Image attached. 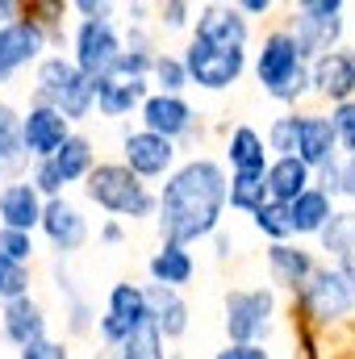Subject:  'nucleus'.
Masks as SVG:
<instances>
[{
  "mask_svg": "<svg viewBox=\"0 0 355 359\" xmlns=\"http://www.w3.org/2000/svg\"><path fill=\"white\" fill-rule=\"evenodd\" d=\"M147 96H151L147 80H113V76H100V80H96V109H100L105 117H126V113H134Z\"/></svg>",
  "mask_w": 355,
  "mask_h": 359,
  "instance_id": "b1692460",
  "label": "nucleus"
},
{
  "mask_svg": "<svg viewBox=\"0 0 355 359\" xmlns=\"http://www.w3.org/2000/svg\"><path fill=\"white\" fill-rule=\"evenodd\" d=\"M343 192H347V196L355 201V155L347 159V163H343Z\"/></svg>",
  "mask_w": 355,
  "mask_h": 359,
  "instance_id": "09e8293b",
  "label": "nucleus"
},
{
  "mask_svg": "<svg viewBox=\"0 0 355 359\" xmlns=\"http://www.w3.org/2000/svg\"><path fill=\"white\" fill-rule=\"evenodd\" d=\"M0 255L8 259V264H29L34 259V238L29 234H21V230H4L0 226Z\"/></svg>",
  "mask_w": 355,
  "mask_h": 359,
  "instance_id": "ea45409f",
  "label": "nucleus"
},
{
  "mask_svg": "<svg viewBox=\"0 0 355 359\" xmlns=\"http://www.w3.org/2000/svg\"><path fill=\"white\" fill-rule=\"evenodd\" d=\"M255 76H260L267 96L280 100V104H288L301 92H309V63L297 55L288 29H272L264 38V50L255 59Z\"/></svg>",
  "mask_w": 355,
  "mask_h": 359,
  "instance_id": "7ed1b4c3",
  "label": "nucleus"
},
{
  "mask_svg": "<svg viewBox=\"0 0 355 359\" xmlns=\"http://www.w3.org/2000/svg\"><path fill=\"white\" fill-rule=\"evenodd\" d=\"M226 159H230V168H234V172H267L264 138H260L251 126H239V130H230Z\"/></svg>",
  "mask_w": 355,
  "mask_h": 359,
  "instance_id": "bb28decb",
  "label": "nucleus"
},
{
  "mask_svg": "<svg viewBox=\"0 0 355 359\" xmlns=\"http://www.w3.org/2000/svg\"><path fill=\"white\" fill-rule=\"evenodd\" d=\"M21 359H72V355H67V347H63V343H55V339H42V343H29V347H21Z\"/></svg>",
  "mask_w": 355,
  "mask_h": 359,
  "instance_id": "37998d69",
  "label": "nucleus"
},
{
  "mask_svg": "<svg viewBox=\"0 0 355 359\" xmlns=\"http://www.w3.org/2000/svg\"><path fill=\"white\" fill-rule=\"evenodd\" d=\"M0 297H4V301L29 297V268H21V264H8L4 255H0Z\"/></svg>",
  "mask_w": 355,
  "mask_h": 359,
  "instance_id": "58836bf2",
  "label": "nucleus"
},
{
  "mask_svg": "<svg viewBox=\"0 0 355 359\" xmlns=\"http://www.w3.org/2000/svg\"><path fill=\"white\" fill-rule=\"evenodd\" d=\"M309 180H314V172H309L301 159H272L267 172H264L267 201H276V205H293L305 188H314Z\"/></svg>",
  "mask_w": 355,
  "mask_h": 359,
  "instance_id": "4be33fe9",
  "label": "nucleus"
},
{
  "mask_svg": "<svg viewBox=\"0 0 355 359\" xmlns=\"http://www.w3.org/2000/svg\"><path fill=\"white\" fill-rule=\"evenodd\" d=\"M138 326H147V297H142V288H138L134 280H117V284L109 288V309H105V318L96 322V330H100L105 347L117 351Z\"/></svg>",
  "mask_w": 355,
  "mask_h": 359,
  "instance_id": "6e6552de",
  "label": "nucleus"
},
{
  "mask_svg": "<svg viewBox=\"0 0 355 359\" xmlns=\"http://www.w3.org/2000/svg\"><path fill=\"white\" fill-rule=\"evenodd\" d=\"M42 234H46V243L59 251V255H72V251H80L84 243H88V222H84V213L72 205V201H63V196H55V201H46L42 205Z\"/></svg>",
  "mask_w": 355,
  "mask_h": 359,
  "instance_id": "4468645a",
  "label": "nucleus"
},
{
  "mask_svg": "<svg viewBox=\"0 0 355 359\" xmlns=\"http://www.w3.org/2000/svg\"><path fill=\"white\" fill-rule=\"evenodd\" d=\"M76 63L72 59H63V55H46V59H38V76H34V104H46V109H55L59 100H63V92L76 84Z\"/></svg>",
  "mask_w": 355,
  "mask_h": 359,
  "instance_id": "412c9836",
  "label": "nucleus"
},
{
  "mask_svg": "<svg viewBox=\"0 0 355 359\" xmlns=\"http://www.w3.org/2000/svg\"><path fill=\"white\" fill-rule=\"evenodd\" d=\"M142 297H147V322L159 330V339H184V330H188V301L176 288L147 284Z\"/></svg>",
  "mask_w": 355,
  "mask_h": 359,
  "instance_id": "a211bd4d",
  "label": "nucleus"
},
{
  "mask_svg": "<svg viewBox=\"0 0 355 359\" xmlns=\"http://www.w3.org/2000/svg\"><path fill=\"white\" fill-rule=\"evenodd\" d=\"M117 55H121V38H117V25L109 17L80 21V29H76V59H72L80 76H88V80L109 76V67L117 63Z\"/></svg>",
  "mask_w": 355,
  "mask_h": 359,
  "instance_id": "1a4fd4ad",
  "label": "nucleus"
},
{
  "mask_svg": "<svg viewBox=\"0 0 355 359\" xmlns=\"http://www.w3.org/2000/svg\"><path fill=\"white\" fill-rule=\"evenodd\" d=\"M318 238H322V251L335 255V264L347 259V255H355V213L351 209H335Z\"/></svg>",
  "mask_w": 355,
  "mask_h": 359,
  "instance_id": "7c9ffc66",
  "label": "nucleus"
},
{
  "mask_svg": "<svg viewBox=\"0 0 355 359\" xmlns=\"http://www.w3.org/2000/svg\"><path fill=\"white\" fill-rule=\"evenodd\" d=\"M76 13H84V21H100V17L113 13V4H105V0H76Z\"/></svg>",
  "mask_w": 355,
  "mask_h": 359,
  "instance_id": "de8ad7c7",
  "label": "nucleus"
},
{
  "mask_svg": "<svg viewBox=\"0 0 355 359\" xmlns=\"http://www.w3.org/2000/svg\"><path fill=\"white\" fill-rule=\"evenodd\" d=\"M17 13H21V4H17V0H0V25L17 21Z\"/></svg>",
  "mask_w": 355,
  "mask_h": 359,
  "instance_id": "3c124183",
  "label": "nucleus"
},
{
  "mask_svg": "<svg viewBox=\"0 0 355 359\" xmlns=\"http://www.w3.org/2000/svg\"><path fill=\"white\" fill-rule=\"evenodd\" d=\"M318 172H322V188H318V192H326V196L343 192V159H330V163L318 168Z\"/></svg>",
  "mask_w": 355,
  "mask_h": 359,
  "instance_id": "a18cd8bd",
  "label": "nucleus"
},
{
  "mask_svg": "<svg viewBox=\"0 0 355 359\" xmlns=\"http://www.w3.org/2000/svg\"><path fill=\"white\" fill-rule=\"evenodd\" d=\"M267 268H272V276H276V284L301 292L318 264H314L309 251H301V247H293V243H272V247H267Z\"/></svg>",
  "mask_w": 355,
  "mask_h": 359,
  "instance_id": "5701e85b",
  "label": "nucleus"
},
{
  "mask_svg": "<svg viewBox=\"0 0 355 359\" xmlns=\"http://www.w3.org/2000/svg\"><path fill=\"white\" fill-rule=\"evenodd\" d=\"M217 359H272L260 343H230L226 351H217Z\"/></svg>",
  "mask_w": 355,
  "mask_h": 359,
  "instance_id": "49530a36",
  "label": "nucleus"
},
{
  "mask_svg": "<svg viewBox=\"0 0 355 359\" xmlns=\"http://www.w3.org/2000/svg\"><path fill=\"white\" fill-rule=\"evenodd\" d=\"M55 172L63 176V184H76V180H88V172L96 168V151H92L88 138H80V134H72L59 151H55Z\"/></svg>",
  "mask_w": 355,
  "mask_h": 359,
  "instance_id": "cd10ccee",
  "label": "nucleus"
},
{
  "mask_svg": "<svg viewBox=\"0 0 355 359\" xmlns=\"http://www.w3.org/2000/svg\"><path fill=\"white\" fill-rule=\"evenodd\" d=\"M113 355H117V359H168V355H163V339H159V330H155L151 322H147V326H138V330H134V334L113 351Z\"/></svg>",
  "mask_w": 355,
  "mask_h": 359,
  "instance_id": "473e14b6",
  "label": "nucleus"
},
{
  "mask_svg": "<svg viewBox=\"0 0 355 359\" xmlns=\"http://www.w3.org/2000/svg\"><path fill=\"white\" fill-rule=\"evenodd\" d=\"M100 243H109V247L121 243V226H117V222H105V226H100Z\"/></svg>",
  "mask_w": 355,
  "mask_h": 359,
  "instance_id": "8fccbe9b",
  "label": "nucleus"
},
{
  "mask_svg": "<svg viewBox=\"0 0 355 359\" xmlns=\"http://www.w3.org/2000/svg\"><path fill=\"white\" fill-rule=\"evenodd\" d=\"M151 284H163V288H184L188 280H192V271H196V264H192V255H188V247H172V243H163L155 255H151Z\"/></svg>",
  "mask_w": 355,
  "mask_h": 359,
  "instance_id": "a878e982",
  "label": "nucleus"
},
{
  "mask_svg": "<svg viewBox=\"0 0 355 359\" xmlns=\"http://www.w3.org/2000/svg\"><path fill=\"white\" fill-rule=\"evenodd\" d=\"M351 55H355V50H351Z\"/></svg>",
  "mask_w": 355,
  "mask_h": 359,
  "instance_id": "864d4df0",
  "label": "nucleus"
},
{
  "mask_svg": "<svg viewBox=\"0 0 355 359\" xmlns=\"http://www.w3.org/2000/svg\"><path fill=\"white\" fill-rule=\"evenodd\" d=\"M121 151H126V168H130L138 180L168 176L172 163H176V142H168V138H159V134H147V130L126 134Z\"/></svg>",
  "mask_w": 355,
  "mask_h": 359,
  "instance_id": "ddd939ff",
  "label": "nucleus"
},
{
  "mask_svg": "<svg viewBox=\"0 0 355 359\" xmlns=\"http://www.w3.org/2000/svg\"><path fill=\"white\" fill-rule=\"evenodd\" d=\"M25 163V147H21V113L13 104L0 100V172H17Z\"/></svg>",
  "mask_w": 355,
  "mask_h": 359,
  "instance_id": "c756f323",
  "label": "nucleus"
},
{
  "mask_svg": "<svg viewBox=\"0 0 355 359\" xmlns=\"http://www.w3.org/2000/svg\"><path fill=\"white\" fill-rule=\"evenodd\" d=\"M42 205H46V201L34 192L29 180H13V184L0 188V226L29 234V230L42 222Z\"/></svg>",
  "mask_w": 355,
  "mask_h": 359,
  "instance_id": "aec40b11",
  "label": "nucleus"
},
{
  "mask_svg": "<svg viewBox=\"0 0 355 359\" xmlns=\"http://www.w3.org/2000/svg\"><path fill=\"white\" fill-rule=\"evenodd\" d=\"M0 330L13 347H29V343H42L46 339V313L34 297H17V301H4L0 309Z\"/></svg>",
  "mask_w": 355,
  "mask_h": 359,
  "instance_id": "6ab92c4d",
  "label": "nucleus"
},
{
  "mask_svg": "<svg viewBox=\"0 0 355 359\" xmlns=\"http://www.w3.org/2000/svg\"><path fill=\"white\" fill-rule=\"evenodd\" d=\"M284 213H288V230H293V234H322V226L330 222L335 205H330L326 192L305 188L293 205H284Z\"/></svg>",
  "mask_w": 355,
  "mask_h": 359,
  "instance_id": "393cba45",
  "label": "nucleus"
},
{
  "mask_svg": "<svg viewBox=\"0 0 355 359\" xmlns=\"http://www.w3.org/2000/svg\"><path fill=\"white\" fill-rule=\"evenodd\" d=\"M138 109H142V130H147V134H159V138H168V142L192 134V117H196V113H192V104H188L184 96L151 92Z\"/></svg>",
  "mask_w": 355,
  "mask_h": 359,
  "instance_id": "f8f14e48",
  "label": "nucleus"
},
{
  "mask_svg": "<svg viewBox=\"0 0 355 359\" xmlns=\"http://www.w3.org/2000/svg\"><path fill=\"white\" fill-rule=\"evenodd\" d=\"M267 8H272V0H247L239 13H267Z\"/></svg>",
  "mask_w": 355,
  "mask_h": 359,
  "instance_id": "603ef678",
  "label": "nucleus"
},
{
  "mask_svg": "<svg viewBox=\"0 0 355 359\" xmlns=\"http://www.w3.org/2000/svg\"><path fill=\"white\" fill-rule=\"evenodd\" d=\"M297 159L309 172L326 168L330 159H339V138H335L330 117H322V113H297Z\"/></svg>",
  "mask_w": 355,
  "mask_h": 359,
  "instance_id": "f3484780",
  "label": "nucleus"
},
{
  "mask_svg": "<svg viewBox=\"0 0 355 359\" xmlns=\"http://www.w3.org/2000/svg\"><path fill=\"white\" fill-rule=\"evenodd\" d=\"M92 104H96V80H88V76H76V84L63 92V100L55 104L59 113H63V121L72 126V121H84L92 113Z\"/></svg>",
  "mask_w": 355,
  "mask_h": 359,
  "instance_id": "2f4dec72",
  "label": "nucleus"
},
{
  "mask_svg": "<svg viewBox=\"0 0 355 359\" xmlns=\"http://www.w3.org/2000/svg\"><path fill=\"white\" fill-rule=\"evenodd\" d=\"M29 184H34V192H38L42 201H55V196H63V188H67V184H63V176L55 172V163H51V159H42V163L34 168Z\"/></svg>",
  "mask_w": 355,
  "mask_h": 359,
  "instance_id": "a19ab883",
  "label": "nucleus"
},
{
  "mask_svg": "<svg viewBox=\"0 0 355 359\" xmlns=\"http://www.w3.org/2000/svg\"><path fill=\"white\" fill-rule=\"evenodd\" d=\"M180 63H184L188 84L222 92V88H230V84H239V76H243V67H247V50H222V46H209V42L192 38V42L184 46Z\"/></svg>",
  "mask_w": 355,
  "mask_h": 359,
  "instance_id": "39448f33",
  "label": "nucleus"
},
{
  "mask_svg": "<svg viewBox=\"0 0 355 359\" xmlns=\"http://www.w3.org/2000/svg\"><path fill=\"white\" fill-rule=\"evenodd\" d=\"M226 201L230 209L239 213H255L267 205V184H264V172H234L226 180Z\"/></svg>",
  "mask_w": 355,
  "mask_h": 359,
  "instance_id": "c85d7f7f",
  "label": "nucleus"
},
{
  "mask_svg": "<svg viewBox=\"0 0 355 359\" xmlns=\"http://www.w3.org/2000/svg\"><path fill=\"white\" fill-rule=\"evenodd\" d=\"M192 38H201L209 46H222V50H247V17L234 4H205L196 13V34Z\"/></svg>",
  "mask_w": 355,
  "mask_h": 359,
  "instance_id": "dca6fc26",
  "label": "nucleus"
},
{
  "mask_svg": "<svg viewBox=\"0 0 355 359\" xmlns=\"http://www.w3.org/2000/svg\"><path fill=\"white\" fill-rule=\"evenodd\" d=\"M55 280H59V292H67V326H72V334H88L92 309L84 305V297H76L72 280L63 276V264H55Z\"/></svg>",
  "mask_w": 355,
  "mask_h": 359,
  "instance_id": "c9c22d12",
  "label": "nucleus"
},
{
  "mask_svg": "<svg viewBox=\"0 0 355 359\" xmlns=\"http://www.w3.org/2000/svg\"><path fill=\"white\" fill-rule=\"evenodd\" d=\"M72 138V126L63 121L59 109H46V104H29V113L21 117V147H25V159H55V151Z\"/></svg>",
  "mask_w": 355,
  "mask_h": 359,
  "instance_id": "9b49d317",
  "label": "nucleus"
},
{
  "mask_svg": "<svg viewBox=\"0 0 355 359\" xmlns=\"http://www.w3.org/2000/svg\"><path fill=\"white\" fill-rule=\"evenodd\" d=\"M276 313V292L272 288H234L226 292V334L230 343H255L264 339Z\"/></svg>",
  "mask_w": 355,
  "mask_h": 359,
  "instance_id": "0eeeda50",
  "label": "nucleus"
},
{
  "mask_svg": "<svg viewBox=\"0 0 355 359\" xmlns=\"http://www.w3.org/2000/svg\"><path fill=\"white\" fill-rule=\"evenodd\" d=\"M309 88L335 104L355 100V55L347 50H326L309 63Z\"/></svg>",
  "mask_w": 355,
  "mask_h": 359,
  "instance_id": "2eb2a0df",
  "label": "nucleus"
},
{
  "mask_svg": "<svg viewBox=\"0 0 355 359\" xmlns=\"http://www.w3.org/2000/svg\"><path fill=\"white\" fill-rule=\"evenodd\" d=\"M151 76H155L159 92H168V96H180V88H188L184 63H180L176 55H155V67H151Z\"/></svg>",
  "mask_w": 355,
  "mask_h": 359,
  "instance_id": "4c0bfd02",
  "label": "nucleus"
},
{
  "mask_svg": "<svg viewBox=\"0 0 355 359\" xmlns=\"http://www.w3.org/2000/svg\"><path fill=\"white\" fill-rule=\"evenodd\" d=\"M267 151H276V159H297V113H284L267 126Z\"/></svg>",
  "mask_w": 355,
  "mask_h": 359,
  "instance_id": "f704fd0d",
  "label": "nucleus"
},
{
  "mask_svg": "<svg viewBox=\"0 0 355 359\" xmlns=\"http://www.w3.org/2000/svg\"><path fill=\"white\" fill-rule=\"evenodd\" d=\"M330 126H335V138H339V147H347L355 155V100L347 104H335V113H330Z\"/></svg>",
  "mask_w": 355,
  "mask_h": 359,
  "instance_id": "79ce46f5",
  "label": "nucleus"
},
{
  "mask_svg": "<svg viewBox=\"0 0 355 359\" xmlns=\"http://www.w3.org/2000/svg\"><path fill=\"white\" fill-rule=\"evenodd\" d=\"M343 13H347L343 0H305V4H297L293 25H288V38H293L297 55L305 63H314L326 50H339V38L347 29V17Z\"/></svg>",
  "mask_w": 355,
  "mask_h": 359,
  "instance_id": "20e7f679",
  "label": "nucleus"
},
{
  "mask_svg": "<svg viewBox=\"0 0 355 359\" xmlns=\"http://www.w3.org/2000/svg\"><path fill=\"white\" fill-rule=\"evenodd\" d=\"M188 4H180V0H168V4H159V21L168 25V29H184L188 25Z\"/></svg>",
  "mask_w": 355,
  "mask_h": 359,
  "instance_id": "c03bdc74",
  "label": "nucleus"
},
{
  "mask_svg": "<svg viewBox=\"0 0 355 359\" xmlns=\"http://www.w3.org/2000/svg\"><path fill=\"white\" fill-rule=\"evenodd\" d=\"M151 67H155V55H151V50L121 46V55H117V63L109 67V76H113V80H147Z\"/></svg>",
  "mask_w": 355,
  "mask_h": 359,
  "instance_id": "72a5a7b5",
  "label": "nucleus"
},
{
  "mask_svg": "<svg viewBox=\"0 0 355 359\" xmlns=\"http://www.w3.org/2000/svg\"><path fill=\"white\" fill-rule=\"evenodd\" d=\"M301 305H305V313H309L318 326L343 322L355 309V280L343 276L335 264H330V268H314V276H309L305 288H301Z\"/></svg>",
  "mask_w": 355,
  "mask_h": 359,
  "instance_id": "423d86ee",
  "label": "nucleus"
},
{
  "mask_svg": "<svg viewBox=\"0 0 355 359\" xmlns=\"http://www.w3.org/2000/svg\"><path fill=\"white\" fill-rule=\"evenodd\" d=\"M46 50V29L34 17H17L8 25H0V84L8 76H17L25 63L42 59Z\"/></svg>",
  "mask_w": 355,
  "mask_h": 359,
  "instance_id": "9d476101",
  "label": "nucleus"
},
{
  "mask_svg": "<svg viewBox=\"0 0 355 359\" xmlns=\"http://www.w3.org/2000/svg\"><path fill=\"white\" fill-rule=\"evenodd\" d=\"M92 205H100L113 217H151L155 213V192L134 176L126 163H96L84 184Z\"/></svg>",
  "mask_w": 355,
  "mask_h": 359,
  "instance_id": "f03ea898",
  "label": "nucleus"
},
{
  "mask_svg": "<svg viewBox=\"0 0 355 359\" xmlns=\"http://www.w3.org/2000/svg\"><path fill=\"white\" fill-rule=\"evenodd\" d=\"M222 209H226V172L217 159H205V155L176 168L163 192L155 196L159 230H163V243L172 247H188L196 238L217 234Z\"/></svg>",
  "mask_w": 355,
  "mask_h": 359,
  "instance_id": "f257e3e1",
  "label": "nucleus"
},
{
  "mask_svg": "<svg viewBox=\"0 0 355 359\" xmlns=\"http://www.w3.org/2000/svg\"><path fill=\"white\" fill-rule=\"evenodd\" d=\"M251 217H255V230H260V234H267L272 243H288V238H293V230H288V213H284V205H276V201H267L264 209H255Z\"/></svg>",
  "mask_w": 355,
  "mask_h": 359,
  "instance_id": "e433bc0d",
  "label": "nucleus"
}]
</instances>
